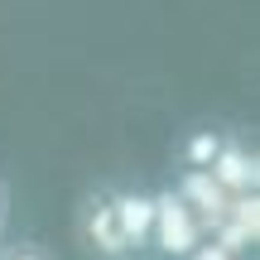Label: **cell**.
Returning a JSON list of instances; mask_svg holds the SVG:
<instances>
[{"label":"cell","mask_w":260,"mask_h":260,"mask_svg":"<svg viewBox=\"0 0 260 260\" xmlns=\"http://www.w3.org/2000/svg\"><path fill=\"white\" fill-rule=\"evenodd\" d=\"M169 188H174L178 203H183L188 212L203 222V232H217V226L226 222V207H232V198L217 188V178L207 174V169H174Z\"/></svg>","instance_id":"obj_3"},{"label":"cell","mask_w":260,"mask_h":260,"mask_svg":"<svg viewBox=\"0 0 260 260\" xmlns=\"http://www.w3.org/2000/svg\"><path fill=\"white\" fill-rule=\"evenodd\" d=\"M222 145H226V130L222 125H193L174 145V169H212V159H217Z\"/></svg>","instance_id":"obj_6"},{"label":"cell","mask_w":260,"mask_h":260,"mask_svg":"<svg viewBox=\"0 0 260 260\" xmlns=\"http://www.w3.org/2000/svg\"><path fill=\"white\" fill-rule=\"evenodd\" d=\"M73 232H77V246H82L87 260H130L125 241H121V222H116L111 183H96V188L82 193L77 217H73Z\"/></svg>","instance_id":"obj_1"},{"label":"cell","mask_w":260,"mask_h":260,"mask_svg":"<svg viewBox=\"0 0 260 260\" xmlns=\"http://www.w3.org/2000/svg\"><path fill=\"white\" fill-rule=\"evenodd\" d=\"M0 260H53L39 241H0Z\"/></svg>","instance_id":"obj_7"},{"label":"cell","mask_w":260,"mask_h":260,"mask_svg":"<svg viewBox=\"0 0 260 260\" xmlns=\"http://www.w3.org/2000/svg\"><path fill=\"white\" fill-rule=\"evenodd\" d=\"M255 164H260L255 145L246 135H236V130H226V145L217 149V159H212L207 174L217 178V188H222L226 198H246V193H255V178H260Z\"/></svg>","instance_id":"obj_4"},{"label":"cell","mask_w":260,"mask_h":260,"mask_svg":"<svg viewBox=\"0 0 260 260\" xmlns=\"http://www.w3.org/2000/svg\"><path fill=\"white\" fill-rule=\"evenodd\" d=\"M203 222L178 203L174 188H159L154 193V232H149V255H164V260H188L203 246Z\"/></svg>","instance_id":"obj_2"},{"label":"cell","mask_w":260,"mask_h":260,"mask_svg":"<svg viewBox=\"0 0 260 260\" xmlns=\"http://www.w3.org/2000/svg\"><path fill=\"white\" fill-rule=\"evenodd\" d=\"M5 226H10V188L0 178V241H5Z\"/></svg>","instance_id":"obj_8"},{"label":"cell","mask_w":260,"mask_h":260,"mask_svg":"<svg viewBox=\"0 0 260 260\" xmlns=\"http://www.w3.org/2000/svg\"><path fill=\"white\" fill-rule=\"evenodd\" d=\"M111 198H116V222H121V241H125L130 260H145L149 232H154V193L149 188H116L111 183Z\"/></svg>","instance_id":"obj_5"}]
</instances>
